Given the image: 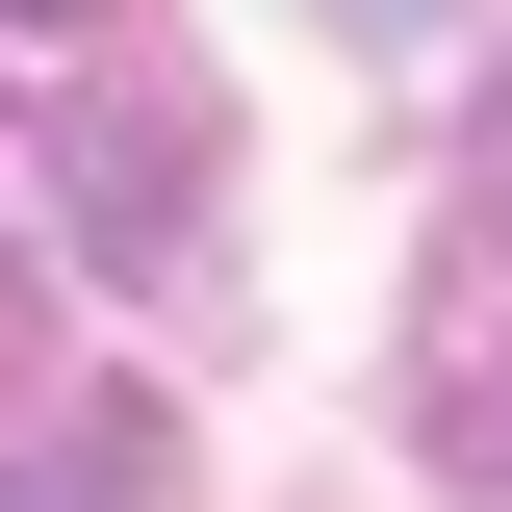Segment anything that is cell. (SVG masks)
Listing matches in <instances>:
<instances>
[{"mask_svg":"<svg viewBox=\"0 0 512 512\" xmlns=\"http://www.w3.org/2000/svg\"><path fill=\"white\" fill-rule=\"evenodd\" d=\"M359 26H436V0H359Z\"/></svg>","mask_w":512,"mask_h":512,"instance_id":"5b68a950","label":"cell"},{"mask_svg":"<svg viewBox=\"0 0 512 512\" xmlns=\"http://www.w3.org/2000/svg\"><path fill=\"white\" fill-rule=\"evenodd\" d=\"M77 26H103V0H0V77H26V52H77Z\"/></svg>","mask_w":512,"mask_h":512,"instance_id":"3957f363","label":"cell"},{"mask_svg":"<svg viewBox=\"0 0 512 512\" xmlns=\"http://www.w3.org/2000/svg\"><path fill=\"white\" fill-rule=\"evenodd\" d=\"M0 512H128V436H52V461H0Z\"/></svg>","mask_w":512,"mask_h":512,"instance_id":"7a4b0ae2","label":"cell"},{"mask_svg":"<svg viewBox=\"0 0 512 512\" xmlns=\"http://www.w3.org/2000/svg\"><path fill=\"white\" fill-rule=\"evenodd\" d=\"M487 231H512V77H487Z\"/></svg>","mask_w":512,"mask_h":512,"instance_id":"277c9868","label":"cell"},{"mask_svg":"<svg viewBox=\"0 0 512 512\" xmlns=\"http://www.w3.org/2000/svg\"><path fill=\"white\" fill-rule=\"evenodd\" d=\"M461 487H487V512H512V308H487V333H461Z\"/></svg>","mask_w":512,"mask_h":512,"instance_id":"6da1fadb","label":"cell"}]
</instances>
